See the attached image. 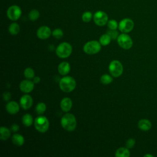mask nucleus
Instances as JSON below:
<instances>
[{
  "label": "nucleus",
  "mask_w": 157,
  "mask_h": 157,
  "mask_svg": "<svg viewBox=\"0 0 157 157\" xmlns=\"http://www.w3.org/2000/svg\"><path fill=\"white\" fill-rule=\"evenodd\" d=\"M8 30H9V32L10 34L17 35L19 33L20 30V26L18 23L13 22V23H12L9 25Z\"/></svg>",
  "instance_id": "obj_21"
},
{
  "label": "nucleus",
  "mask_w": 157,
  "mask_h": 157,
  "mask_svg": "<svg viewBox=\"0 0 157 157\" xmlns=\"http://www.w3.org/2000/svg\"><path fill=\"white\" fill-rule=\"evenodd\" d=\"M19 87L20 90L22 92L25 93H29L33 90L34 87V83L33 81H31L29 79L24 80L21 82Z\"/></svg>",
  "instance_id": "obj_11"
},
{
  "label": "nucleus",
  "mask_w": 157,
  "mask_h": 157,
  "mask_svg": "<svg viewBox=\"0 0 157 157\" xmlns=\"http://www.w3.org/2000/svg\"><path fill=\"white\" fill-rule=\"evenodd\" d=\"M117 42L119 46L124 50L130 49L133 45L131 37L127 33L120 34L117 38Z\"/></svg>",
  "instance_id": "obj_7"
},
{
  "label": "nucleus",
  "mask_w": 157,
  "mask_h": 157,
  "mask_svg": "<svg viewBox=\"0 0 157 157\" xmlns=\"http://www.w3.org/2000/svg\"><path fill=\"white\" fill-rule=\"evenodd\" d=\"M52 35L55 38L59 39H61L63 36V31L60 28H56L52 31Z\"/></svg>",
  "instance_id": "obj_29"
},
{
  "label": "nucleus",
  "mask_w": 157,
  "mask_h": 157,
  "mask_svg": "<svg viewBox=\"0 0 157 157\" xmlns=\"http://www.w3.org/2000/svg\"><path fill=\"white\" fill-rule=\"evenodd\" d=\"M153 157V156L152 155H150V154H146L144 155V157Z\"/></svg>",
  "instance_id": "obj_36"
},
{
  "label": "nucleus",
  "mask_w": 157,
  "mask_h": 157,
  "mask_svg": "<svg viewBox=\"0 0 157 157\" xmlns=\"http://www.w3.org/2000/svg\"><path fill=\"white\" fill-rule=\"evenodd\" d=\"M40 16V13L38 10L37 9H33L31 10L28 15V17L30 20L31 21H36L37 20Z\"/></svg>",
  "instance_id": "obj_24"
},
{
  "label": "nucleus",
  "mask_w": 157,
  "mask_h": 157,
  "mask_svg": "<svg viewBox=\"0 0 157 157\" xmlns=\"http://www.w3.org/2000/svg\"><path fill=\"white\" fill-rule=\"evenodd\" d=\"M134 27L133 20L129 18L122 19L118 23V29L122 33H128L131 32Z\"/></svg>",
  "instance_id": "obj_8"
},
{
  "label": "nucleus",
  "mask_w": 157,
  "mask_h": 157,
  "mask_svg": "<svg viewBox=\"0 0 157 157\" xmlns=\"http://www.w3.org/2000/svg\"><path fill=\"white\" fill-rule=\"evenodd\" d=\"M72 106V101L69 98H64L60 102V107L63 112H69Z\"/></svg>",
  "instance_id": "obj_15"
},
{
  "label": "nucleus",
  "mask_w": 157,
  "mask_h": 157,
  "mask_svg": "<svg viewBox=\"0 0 157 157\" xmlns=\"http://www.w3.org/2000/svg\"><path fill=\"white\" fill-rule=\"evenodd\" d=\"M109 70L113 77H118L123 74V67L119 61L113 60L109 65Z\"/></svg>",
  "instance_id": "obj_6"
},
{
  "label": "nucleus",
  "mask_w": 157,
  "mask_h": 157,
  "mask_svg": "<svg viewBox=\"0 0 157 157\" xmlns=\"http://www.w3.org/2000/svg\"><path fill=\"white\" fill-rule=\"evenodd\" d=\"M10 129H11V130L13 131V132H17L18 130H19V126L17 124H16V123H14V124H13L12 126H11V127H10Z\"/></svg>",
  "instance_id": "obj_34"
},
{
  "label": "nucleus",
  "mask_w": 157,
  "mask_h": 157,
  "mask_svg": "<svg viewBox=\"0 0 157 157\" xmlns=\"http://www.w3.org/2000/svg\"><path fill=\"white\" fill-rule=\"evenodd\" d=\"M101 49V44L97 40L87 42L83 46V50L86 54L94 55L98 53Z\"/></svg>",
  "instance_id": "obj_5"
},
{
  "label": "nucleus",
  "mask_w": 157,
  "mask_h": 157,
  "mask_svg": "<svg viewBox=\"0 0 157 157\" xmlns=\"http://www.w3.org/2000/svg\"><path fill=\"white\" fill-rule=\"evenodd\" d=\"M3 99L4 101H9L11 98V94L9 92H4L3 93Z\"/></svg>",
  "instance_id": "obj_33"
},
{
  "label": "nucleus",
  "mask_w": 157,
  "mask_h": 157,
  "mask_svg": "<svg viewBox=\"0 0 157 157\" xmlns=\"http://www.w3.org/2000/svg\"><path fill=\"white\" fill-rule=\"evenodd\" d=\"M12 141L15 145L20 147L24 144L25 139L23 136L20 134H14L12 137Z\"/></svg>",
  "instance_id": "obj_18"
},
{
  "label": "nucleus",
  "mask_w": 157,
  "mask_h": 157,
  "mask_svg": "<svg viewBox=\"0 0 157 157\" xmlns=\"http://www.w3.org/2000/svg\"><path fill=\"white\" fill-rule=\"evenodd\" d=\"M34 71L31 67H27L24 71V76L27 79H33L34 77Z\"/></svg>",
  "instance_id": "obj_25"
},
{
  "label": "nucleus",
  "mask_w": 157,
  "mask_h": 157,
  "mask_svg": "<svg viewBox=\"0 0 157 157\" xmlns=\"http://www.w3.org/2000/svg\"><path fill=\"white\" fill-rule=\"evenodd\" d=\"M136 144V140L133 138H129L126 142V147L128 148H132Z\"/></svg>",
  "instance_id": "obj_31"
},
{
  "label": "nucleus",
  "mask_w": 157,
  "mask_h": 157,
  "mask_svg": "<svg viewBox=\"0 0 157 157\" xmlns=\"http://www.w3.org/2000/svg\"><path fill=\"white\" fill-rule=\"evenodd\" d=\"M72 52V47L69 43L62 42L58 45L56 48V55L61 58H66L69 57Z\"/></svg>",
  "instance_id": "obj_3"
},
{
  "label": "nucleus",
  "mask_w": 157,
  "mask_h": 157,
  "mask_svg": "<svg viewBox=\"0 0 157 157\" xmlns=\"http://www.w3.org/2000/svg\"><path fill=\"white\" fill-rule=\"evenodd\" d=\"M59 86L63 91L69 93L75 88L76 82L73 77L71 76H65L60 79Z\"/></svg>",
  "instance_id": "obj_2"
},
{
  "label": "nucleus",
  "mask_w": 157,
  "mask_h": 157,
  "mask_svg": "<svg viewBox=\"0 0 157 157\" xmlns=\"http://www.w3.org/2000/svg\"><path fill=\"white\" fill-rule=\"evenodd\" d=\"M109 17L107 14L102 10L96 11L93 15V21L94 23L99 26H103L107 24Z\"/></svg>",
  "instance_id": "obj_9"
},
{
  "label": "nucleus",
  "mask_w": 157,
  "mask_h": 157,
  "mask_svg": "<svg viewBox=\"0 0 157 157\" xmlns=\"http://www.w3.org/2000/svg\"><path fill=\"white\" fill-rule=\"evenodd\" d=\"M33 81L34 83H38L40 81V78L39 77H34L33 78Z\"/></svg>",
  "instance_id": "obj_35"
},
{
  "label": "nucleus",
  "mask_w": 157,
  "mask_h": 157,
  "mask_svg": "<svg viewBox=\"0 0 157 157\" xmlns=\"http://www.w3.org/2000/svg\"><path fill=\"white\" fill-rule=\"evenodd\" d=\"M93 18V13L90 11H86L84 13H83L82 15V20L85 23L90 22Z\"/></svg>",
  "instance_id": "obj_26"
},
{
  "label": "nucleus",
  "mask_w": 157,
  "mask_h": 157,
  "mask_svg": "<svg viewBox=\"0 0 157 157\" xmlns=\"http://www.w3.org/2000/svg\"><path fill=\"white\" fill-rule=\"evenodd\" d=\"M6 109L7 112L11 115L16 114L20 110L19 104L15 101H10L7 103L6 105Z\"/></svg>",
  "instance_id": "obj_14"
},
{
  "label": "nucleus",
  "mask_w": 157,
  "mask_h": 157,
  "mask_svg": "<svg viewBox=\"0 0 157 157\" xmlns=\"http://www.w3.org/2000/svg\"><path fill=\"white\" fill-rule=\"evenodd\" d=\"M138 128L144 131H148L151 128V123L147 119H141L137 123Z\"/></svg>",
  "instance_id": "obj_17"
},
{
  "label": "nucleus",
  "mask_w": 157,
  "mask_h": 157,
  "mask_svg": "<svg viewBox=\"0 0 157 157\" xmlns=\"http://www.w3.org/2000/svg\"><path fill=\"white\" fill-rule=\"evenodd\" d=\"M33 98L29 94H24L20 99V104L24 110H28L33 105Z\"/></svg>",
  "instance_id": "obj_13"
},
{
  "label": "nucleus",
  "mask_w": 157,
  "mask_h": 157,
  "mask_svg": "<svg viewBox=\"0 0 157 157\" xmlns=\"http://www.w3.org/2000/svg\"><path fill=\"white\" fill-rule=\"evenodd\" d=\"M107 34L110 36L111 39H117L118 37V33L116 31V30H112V29H110L107 31Z\"/></svg>",
  "instance_id": "obj_32"
},
{
  "label": "nucleus",
  "mask_w": 157,
  "mask_h": 157,
  "mask_svg": "<svg viewBox=\"0 0 157 157\" xmlns=\"http://www.w3.org/2000/svg\"><path fill=\"white\" fill-rule=\"evenodd\" d=\"M22 13L21 8L17 5H12L10 6L7 10V16L9 19L12 21H17L18 20Z\"/></svg>",
  "instance_id": "obj_10"
},
{
  "label": "nucleus",
  "mask_w": 157,
  "mask_h": 157,
  "mask_svg": "<svg viewBox=\"0 0 157 157\" xmlns=\"http://www.w3.org/2000/svg\"><path fill=\"white\" fill-rule=\"evenodd\" d=\"M10 136V131L9 128L1 126L0 128V139L1 140H6Z\"/></svg>",
  "instance_id": "obj_20"
},
{
  "label": "nucleus",
  "mask_w": 157,
  "mask_h": 157,
  "mask_svg": "<svg viewBox=\"0 0 157 157\" xmlns=\"http://www.w3.org/2000/svg\"><path fill=\"white\" fill-rule=\"evenodd\" d=\"M115 155L116 157H129L130 151L126 147H120L116 150Z\"/></svg>",
  "instance_id": "obj_19"
},
{
  "label": "nucleus",
  "mask_w": 157,
  "mask_h": 157,
  "mask_svg": "<svg viewBox=\"0 0 157 157\" xmlns=\"http://www.w3.org/2000/svg\"><path fill=\"white\" fill-rule=\"evenodd\" d=\"M61 124L63 129L67 131H73L77 126L75 117L69 113L64 114L61 119Z\"/></svg>",
  "instance_id": "obj_1"
},
{
  "label": "nucleus",
  "mask_w": 157,
  "mask_h": 157,
  "mask_svg": "<svg viewBox=\"0 0 157 157\" xmlns=\"http://www.w3.org/2000/svg\"><path fill=\"white\" fill-rule=\"evenodd\" d=\"M51 29L47 26H42L39 27L37 31V36L42 40L48 39L52 34Z\"/></svg>",
  "instance_id": "obj_12"
},
{
  "label": "nucleus",
  "mask_w": 157,
  "mask_h": 157,
  "mask_svg": "<svg viewBox=\"0 0 157 157\" xmlns=\"http://www.w3.org/2000/svg\"><path fill=\"white\" fill-rule=\"evenodd\" d=\"M34 127L37 131L41 133L45 132L49 128V121L48 119L44 116H39L34 120Z\"/></svg>",
  "instance_id": "obj_4"
},
{
  "label": "nucleus",
  "mask_w": 157,
  "mask_h": 157,
  "mask_svg": "<svg viewBox=\"0 0 157 157\" xmlns=\"http://www.w3.org/2000/svg\"><path fill=\"white\" fill-rule=\"evenodd\" d=\"M100 80L102 84L108 85L112 82L113 78L110 75H109L108 74H104L101 77Z\"/></svg>",
  "instance_id": "obj_27"
},
{
  "label": "nucleus",
  "mask_w": 157,
  "mask_h": 157,
  "mask_svg": "<svg viewBox=\"0 0 157 157\" xmlns=\"http://www.w3.org/2000/svg\"><path fill=\"white\" fill-rule=\"evenodd\" d=\"M46 110V105L44 102H39L36 106V112L37 114H42Z\"/></svg>",
  "instance_id": "obj_28"
},
{
  "label": "nucleus",
  "mask_w": 157,
  "mask_h": 157,
  "mask_svg": "<svg viewBox=\"0 0 157 157\" xmlns=\"http://www.w3.org/2000/svg\"><path fill=\"white\" fill-rule=\"evenodd\" d=\"M107 26L110 29L116 30L117 28H118V23L115 20L112 19L108 21Z\"/></svg>",
  "instance_id": "obj_30"
},
{
  "label": "nucleus",
  "mask_w": 157,
  "mask_h": 157,
  "mask_svg": "<svg viewBox=\"0 0 157 157\" xmlns=\"http://www.w3.org/2000/svg\"><path fill=\"white\" fill-rule=\"evenodd\" d=\"M71 69V66L69 63L66 61L61 62L60 64H59L58 66V72L62 75H67Z\"/></svg>",
  "instance_id": "obj_16"
},
{
  "label": "nucleus",
  "mask_w": 157,
  "mask_h": 157,
  "mask_svg": "<svg viewBox=\"0 0 157 157\" xmlns=\"http://www.w3.org/2000/svg\"><path fill=\"white\" fill-rule=\"evenodd\" d=\"M111 37L110 36L107 34H102L100 38H99V42L100 44L103 46H106L109 45L111 41Z\"/></svg>",
  "instance_id": "obj_23"
},
{
  "label": "nucleus",
  "mask_w": 157,
  "mask_h": 157,
  "mask_svg": "<svg viewBox=\"0 0 157 157\" xmlns=\"http://www.w3.org/2000/svg\"><path fill=\"white\" fill-rule=\"evenodd\" d=\"M22 123L26 127L30 126L33 123V118L31 115L29 113L25 114L22 117Z\"/></svg>",
  "instance_id": "obj_22"
}]
</instances>
